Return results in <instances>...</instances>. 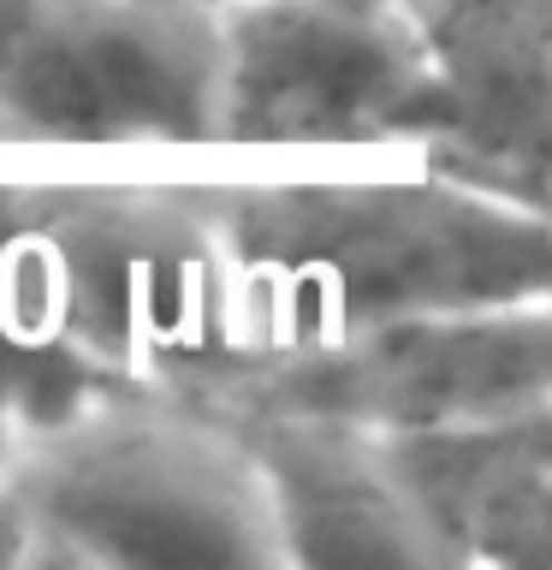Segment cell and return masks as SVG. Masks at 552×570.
<instances>
[{
    "label": "cell",
    "instance_id": "9",
    "mask_svg": "<svg viewBox=\"0 0 552 570\" xmlns=\"http://www.w3.org/2000/svg\"><path fill=\"white\" fill-rule=\"evenodd\" d=\"M392 445L452 570H552V404Z\"/></svg>",
    "mask_w": 552,
    "mask_h": 570
},
{
    "label": "cell",
    "instance_id": "10",
    "mask_svg": "<svg viewBox=\"0 0 552 570\" xmlns=\"http://www.w3.org/2000/svg\"><path fill=\"white\" fill-rule=\"evenodd\" d=\"M89 386H101V381H89V374L60 363L53 351H42L12 321L7 297H0V410H30V416H42V410L78 399Z\"/></svg>",
    "mask_w": 552,
    "mask_h": 570
},
{
    "label": "cell",
    "instance_id": "1",
    "mask_svg": "<svg viewBox=\"0 0 552 570\" xmlns=\"http://www.w3.org/2000/svg\"><path fill=\"white\" fill-rule=\"evenodd\" d=\"M203 185L231 249L249 356L410 315L552 297L546 214L422 155L203 160Z\"/></svg>",
    "mask_w": 552,
    "mask_h": 570
},
{
    "label": "cell",
    "instance_id": "12",
    "mask_svg": "<svg viewBox=\"0 0 552 570\" xmlns=\"http://www.w3.org/2000/svg\"><path fill=\"white\" fill-rule=\"evenodd\" d=\"M12 155H24V149H18V142H12V131L0 125V160H12Z\"/></svg>",
    "mask_w": 552,
    "mask_h": 570
},
{
    "label": "cell",
    "instance_id": "3",
    "mask_svg": "<svg viewBox=\"0 0 552 570\" xmlns=\"http://www.w3.org/2000/svg\"><path fill=\"white\" fill-rule=\"evenodd\" d=\"M30 570H292L244 422L190 386L101 381L24 428Z\"/></svg>",
    "mask_w": 552,
    "mask_h": 570
},
{
    "label": "cell",
    "instance_id": "8",
    "mask_svg": "<svg viewBox=\"0 0 552 570\" xmlns=\"http://www.w3.org/2000/svg\"><path fill=\"white\" fill-rule=\"evenodd\" d=\"M231 416L267 470L292 570H452L392 434L292 410Z\"/></svg>",
    "mask_w": 552,
    "mask_h": 570
},
{
    "label": "cell",
    "instance_id": "13",
    "mask_svg": "<svg viewBox=\"0 0 552 570\" xmlns=\"http://www.w3.org/2000/svg\"><path fill=\"white\" fill-rule=\"evenodd\" d=\"M185 7H214V12H226V7H238V0H185Z\"/></svg>",
    "mask_w": 552,
    "mask_h": 570
},
{
    "label": "cell",
    "instance_id": "5",
    "mask_svg": "<svg viewBox=\"0 0 552 570\" xmlns=\"http://www.w3.org/2000/svg\"><path fill=\"white\" fill-rule=\"evenodd\" d=\"M226 119L214 160L416 155L434 48L410 0L226 7Z\"/></svg>",
    "mask_w": 552,
    "mask_h": 570
},
{
    "label": "cell",
    "instance_id": "6",
    "mask_svg": "<svg viewBox=\"0 0 552 570\" xmlns=\"http://www.w3.org/2000/svg\"><path fill=\"white\" fill-rule=\"evenodd\" d=\"M208 399L333 416L374 434H440L552 404V297L410 315L327 345L249 356Z\"/></svg>",
    "mask_w": 552,
    "mask_h": 570
},
{
    "label": "cell",
    "instance_id": "11",
    "mask_svg": "<svg viewBox=\"0 0 552 570\" xmlns=\"http://www.w3.org/2000/svg\"><path fill=\"white\" fill-rule=\"evenodd\" d=\"M24 428L30 410H0V570H30L36 517L24 499Z\"/></svg>",
    "mask_w": 552,
    "mask_h": 570
},
{
    "label": "cell",
    "instance_id": "14",
    "mask_svg": "<svg viewBox=\"0 0 552 570\" xmlns=\"http://www.w3.org/2000/svg\"><path fill=\"white\" fill-rule=\"evenodd\" d=\"M546 220H552V214H546Z\"/></svg>",
    "mask_w": 552,
    "mask_h": 570
},
{
    "label": "cell",
    "instance_id": "2",
    "mask_svg": "<svg viewBox=\"0 0 552 570\" xmlns=\"http://www.w3.org/2000/svg\"><path fill=\"white\" fill-rule=\"evenodd\" d=\"M0 297L89 381L208 392L249 356L203 160H0Z\"/></svg>",
    "mask_w": 552,
    "mask_h": 570
},
{
    "label": "cell",
    "instance_id": "4",
    "mask_svg": "<svg viewBox=\"0 0 552 570\" xmlns=\"http://www.w3.org/2000/svg\"><path fill=\"white\" fill-rule=\"evenodd\" d=\"M226 18L185 0H0V125L24 155L214 160Z\"/></svg>",
    "mask_w": 552,
    "mask_h": 570
},
{
    "label": "cell",
    "instance_id": "7",
    "mask_svg": "<svg viewBox=\"0 0 552 570\" xmlns=\"http://www.w3.org/2000/svg\"><path fill=\"white\" fill-rule=\"evenodd\" d=\"M434 48L422 160L552 214V0H410Z\"/></svg>",
    "mask_w": 552,
    "mask_h": 570
}]
</instances>
